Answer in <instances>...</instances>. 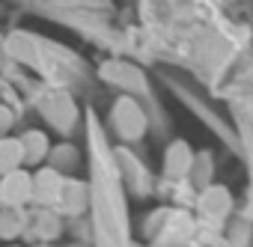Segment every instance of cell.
I'll return each instance as SVG.
<instances>
[{"label":"cell","instance_id":"obj_1","mask_svg":"<svg viewBox=\"0 0 253 247\" xmlns=\"http://www.w3.org/2000/svg\"><path fill=\"white\" fill-rule=\"evenodd\" d=\"M33 200V176L27 170H12L0 176V206L3 208H21Z\"/></svg>","mask_w":253,"mask_h":247},{"label":"cell","instance_id":"obj_2","mask_svg":"<svg viewBox=\"0 0 253 247\" xmlns=\"http://www.w3.org/2000/svg\"><path fill=\"white\" fill-rule=\"evenodd\" d=\"M113 125L125 140H137L146 131V116L134 98H119L113 104Z\"/></svg>","mask_w":253,"mask_h":247},{"label":"cell","instance_id":"obj_3","mask_svg":"<svg viewBox=\"0 0 253 247\" xmlns=\"http://www.w3.org/2000/svg\"><path fill=\"white\" fill-rule=\"evenodd\" d=\"M194 161H197L194 149L185 140H173L164 149V176L167 179H185V176H191Z\"/></svg>","mask_w":253,"mask_h":247},{"label":"cell","instance_id":"obj_4","mask_svg":"<svg viewBox=\"0 0 253 247\" xmlns=\"http://www.w3.org/2000/svg\"><path fill=\"white\" fill-rule=\"evenodd\" d=\"M63 182H66L63 173H57L54 167H42L33 176V200L39 206H57V197H60Z\"/></svg>","mask_w":253,"mask_h":247},{"label":"cell","instance_id":"obj_5","mask_svg":"<svg viewBox=\"0 0 253 247\" xmlns=\"http://www.w3.org/2000/svg\"><path fill=\"white\" fill-rule=\"evenodd\" d=\"M21 143V155H24V164H39L48 158L51 152V143L45 137V131H27L24 137H18Z\"/></svg>","mask_w":253,"mask_h":247},{"label":"cell","instance_id":"obj_6","mask_svg":"<svg viewBox=\"0 0 253 247\" xmlns=\"http://www.w3.org/2000/svg\"><path fill=\"white\" fill-rule=\"evenodd\" d=\"M84 203H86V188L81 182H63L60 197H57V211L78 214V211H84Z\"/></svg>","mask_w":253,"mask_h":247},{"label":"cell","instance_id":"obj_7","mask_svg":"<svg viewBox=\"0 0 253 247\" xmlns=\"http://www.w3.org/2000/svg\"><path fill=\"white\" fill-rule=\"evenodd\" d=\"M200 208L206 217H223L229 211V194L220 185H209L200 197Z\"/></svg>","mask_w":253,"mask_h":247},{"label":"cell","instance_id":"obj_8","mask_svg":"<svg viewBox=\"0 0 253 247\" xmlns=\"http://www.w3.org/2000/svg\"><path fill=\"white\" fill-rule=\"evenodd\" d=\"M21 164H24V155H21L18 137H0V176L21 170Z\"/></svg>","mask_w":253,"mask_h":247},{"label":"cell","instance_id":"obj_9","mask_svg":"<svg viewBox=\"0 0 253 247\" xmlns=\"http://www.w3.org/2000/svg\"><path fill=\"white\" fill-rule=\"evenodd\" d=\"M21 232H27V217H24L21 208H3V211H0V235H3V238H15Z\"/></svg>","mask_w":253,"mask_h":247},{"label":"cell","instance_id":"obj_10","mask_svg":"<svg viewBox=\"0 0 253 247\" xmlns=\"http://www.w3.org/2000/svg\"><path fill=\"white\" fill-rule=\"evenodd\" d=\"M30 229H33V235H42V238L48 241V238L60 235V217H57L54 211H39Z\"/></svg>","mask_w":253,"mask_h":247},{"label":"cell","instance_id":"obj_11","mask_svg":"<svg viewBox=\"0 0 253 247\" xmlns=\"http://www.w3.org/2000/svg\"><path fill=\"white\" fill-rule=\"evenodd\" d=\"M54 161H51V167L57 170V173H63V170H72L75 167V158H78V152L72 149V146H57V149H51L48 152Z\"/></svg>","mask_w":253,"mask_h":247},{"label":"cell","instance_id":"obj_12","mask_svg":"<svg viewBox=\"0 0 253 247\" xmlns=\"http://www.w3.org/2000/svg\"><path fill=\"white\" fill-rule=\"evenodd\" d=\"M12 128V110L0 107V137H6V131Z\"/></svg>","mask_w":253,"mask_h":247},{"label":"cell","instance_id":"obj_13","mask_svg":"<svg viewBox=\"0 0 253 247\" xmlns=\"http://www.w3.org/2000/svg\"><path fill=\"white\" fill-rule=\"evenodd\" d=\"M39 247H48V244H39Z\"/></svg>","mask_w":253,"mask_h":247}]
</instances>
